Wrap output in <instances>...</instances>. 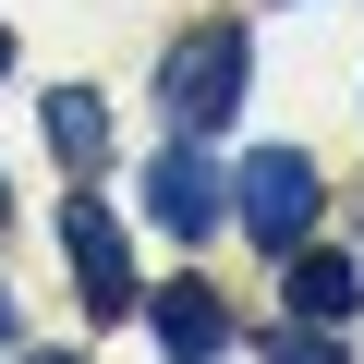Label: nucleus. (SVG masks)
I'll use <instances>...</instances> for the list:
<instances>
[{"instance_id":"nucleus-1","label":"nucleus","mask_w":364,"mask_h":364,"mask_svg":"<svg viewBox=\"0 0 364 364\" xmlns=\"http://www.w3.org/2000/svg\"><path fill=\"white\" fill-rule=\"evenodd\" d=\"M243 73H255V37H243V25H182V37L158 49V109H170V134H219V122L243 109Z\"/></svg>"},{"instance_id":"nucleus-2","label":"nucleus","mask_w":364,"mask_h":364,"mask_svg":"<svg viewBox=\"0 0 364 364\" xmlns=\"http://www.w3.org/2000/svg\"><path fill=\"white\" fill-rule=\"evenodd\" d=\"M231 219H243L267 255H291V243L316 231V158H304V146H255V158L231 170Z\"/></svg>"},{"instance_id":"nucleus-3","label":"nucleus","mask_w":364,"mask_h":364,"mask_svg":"<svg viewBox=\"0 0 364 364\" xmlns=\"http://www.w3.org/2000/svg\"><path fill=\"white\" fill-rule=\"evenodd\" d=\"M146 219H158L170 243H207V231L231 219V182L195 158V134H170V146L146 158Z\"/></svg>"},{"instance_id":"nucleus-4","label":"nucleus","mask_w":364,"mask_h":364,"mask_svg":"<svg viewBox=\"0 0 364 364\" xmlns=\"http://www.w3.org/2000/svg\"><path fill=\"white\" fill-rule=\"evenodd\" d=\"M61 255H73V279H85V316H134V255H122V219L97 207V195H73L61 207Z\"/></svg>"},{"instance_id":"nucleus-5","label":"nucleus","mask_w":364,"mask_h":364,"mask_svg":"<svg viewBox=\"0 0 364 364\" xmlns=\"http://www.w3.org/2000/svg\"><path fill=\"white\" fill-rule=\"evenodd\" d=\"M146 328H158V352H170V364H219V352H231V316H219V291H207V279H170Z\"/></svg>"},{"instance_id":"nucleus-6","label":"nucleus","mask_w":364,"mask_h":364,"mask_svg":"<svg viewBox=\"0 0 364 364\" xmlns=\"http://www.w3.org/2000/svg\"><path fill=\"white\" fill-rule=\"evenodd\" d=\"M279 291H291V316H316V328L364 316V267H352V255H304V243H291V279H279Z\"/></svg>"},{"instance_id":"nucleus-7","label":"nucleus","mask_w":364,"mask_h":364,"mask_svg":"<svg viewBox=\"0 0 364 364\" xmlns=\"http://www.w3.org/2000/svg\"><path fill=\"white\" fill-rule=\"evenodd\" d=\"M49 158H61L73 182H85V170L109 158V109H97L85 85H61V97H49Z\"/></svg>"},{"instance_id":"nucleus-8","label":"nucleus","mask_w":364,"mask_h":364,"mask_svg":"<svg viewBox=\"0 0 364 364\" xmlns=\"http://www.w3.org/2000/svg\"><path fill=\"white\" fill-rule=\"evenodd\" d=\"M267 364H340V352L316 340V316H291V328H267Z\"/></svg>"},{"instance_id":"nucleus-9","label":"nucleus","mask_w":364,"mask_h":364,"mask_svg":"<svg viewBox=\"0 0 364 364\" xmlns=\"http://www.w3.org/2000/svg\"><path fill=\"white\" fill-rule=\"evenodd\" d=\"M0 340H13V291H0Z\"/></svg>"},{"instance_id":"nucleus-10","label":"nucleus","mask_w":364,"mask_h":364,"mask_svg":"<svg viewBox=\"0 0 364 364\" xmlns=\"http://www.w3.org/2000/svg\"><path fill=\"white\" fill-rule=\"evenodd\" d=\"M0 73H13V25H0Z\"/></svg>"},{"instance_id":"nucleus-11","label":"nucleus","mask_w":364,"mask_h":364,"mask_svg":"<svg viewBox=\"0 0 364 364\" xmlns=\"http://www.w3.org/2000/svg\"><path fill=\"white\" fill-rule=\"evenodd\" d=\"M37 364H73V352H37Z\"/></svg>"}]
</instances>
